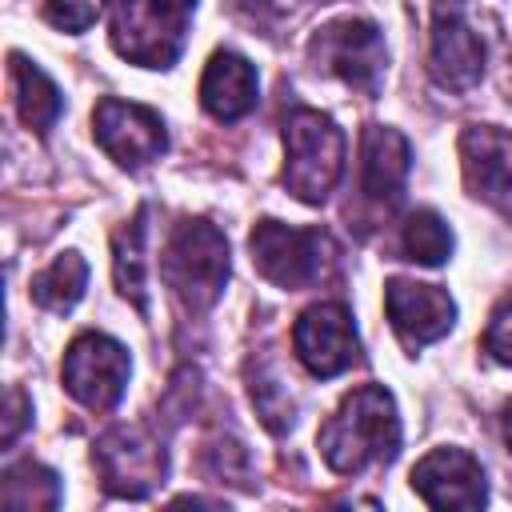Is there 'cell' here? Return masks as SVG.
Here are the masks:
<instances>
[{"instance_id": "obj_23", "label": "cell", "mask_w": 512, "mask_h": 512, "mask_svg": "<svg viewBox=\"0 0 512 512\" xmlns=\"http://www.w3.org/2000/svg\"><path fill=\"white\" fill-rule=\"evenodd\" d=\"M100 8H104V0H48L44 4V16L60 32H84L100 16Z\"/></svg>"}, {"instance_id": "obj_2", "label": "cell", "mask_w": 512, "mask_h": 512, "mask_svg": "<svg viewBox=\"0 0 512 512\" xmlns=\"http://www.w3.org/2000/svg\"><path fill=\"white\" fill-rule=\"evenodd\" d=\"M160 276L188 312H204L220 300L228 280V240L208 220H184L164 244Z\"/></svg>"}, {"instance_id": "obj_18", "label": "cell", "mask_w": 512, "mask_h": 512, "mask_svg": "<svg viewBox=\"0 0 512 512\" xmlns=\"http://www.w3.org/2000/svg\"><path fill=\"white\" fill-rule=\"evenodd\" d=\"M0 504L12 512H36V508H56L60 504V480L52 468L36 460H20L4 472L0 484Z\"/></svg>"}, {"instance_id": "obj_6", "label": "cell", "mask_w": 512, "mask_h": 512, "mask_svg": "<svg viewBox=\"0 0 512 512\" xmlns=\"http://www.w3.org/2000/svg\"><path fill=\"white\" fill-rule=\"evenodd\" d=\"M308 56L316 60L320 72L340 76L348 88H356L364 96L380 92L388 52H384V36L372 20L344 16V20L316 28V36L308 40Z\"/></svg>"}, {"instance_id": "obj_16", "label": "cell", "mask_w": 512, "mask_h": 512, "mask_svg": "<svg viewBox=\"0 0 512 512\" xmlns=\"http://www.w3.org/2000/svg\"><path fill=\"white\" fill-rule=\"evenodd\" d=\"M256 92H260V80H256V68L236 56V52H216L204 68V80H200V104L216 116V120H240L256 108Z\"/></svg>"}, {"instance_id": "obj_27", "label": "cell", "mask_w": 512, "mask_h": 512, "mask_svg": "<svg viewBox=\"0 0 512 512\" xmlns=\"http://www.w3.org/2000/svg\"><path fill=\"white\" fill-rule=\"evenodd\" d=\"M176 4H184V8H192V4H196V0H176Z\"/></svg>"}, {"instance_id": "obj_11", "label": "cell", "mask_w": 512, "mask_h": 512, "mask_svg": "<svg viewBox=\"0 0 512 512\" xmlns=\"http://www.w3.org/2000/svg\"><path fill=\"white\" fill-rule=\"evenodd\" d=\"M96 468L112 496H148L164 480V448L140 428H112L96 444Z\"/></svg>"}, {"instance_id": "obj_21", "label": "cell", "mask_w": 512, "mask_h": 512, "mask_svg": "<svg viewBox=\"0 0 512 512\" xmlns=\"http://www.w3.org/2000/svg\"><path fill=\"white\" fill-rule=\"evenodd\" d=\"M116 284L136 308H144V212L116 232Z\"/></svg>"}, {"instance_id": "obj_24", "label": "cell", "mask_w": 512, "mask_h": 512, "mask_svg": "<svg viewBox=\"0 0 512 512\" xmlns=\"http://www.w3.org/2000/svg\"><path fill=\"white\" fill-rule=\"evenodd\" d=\"M484 352H488L496 364H512V292L496 304V312H492V320H488Z\"/></svg>"}, {"instance_id": "obj_15", "label": "cell", "mask_w": 512, "mask_h": 512, "mask_svg": "<svg viewBox=\"0 0 512 512\" xmlns=\"http://www.w3.org/2000/svg\"><path fill=\"white\" fill-rule=\"evenodd\" d=\"M408 164H412V152H408V140L392 128H364V140H360V192L368 204H380V208H392L404 192V180H408Z\"/></svg>"}, {"instance_id": "obj_14", "label": "cell", "mask_w": 512, "mask_h": 512, "mask_svg": "<svg viewBox=\"0 0 512 512\" xmlns=\"http://www.w3.org/2000/svg\"><path fill=\"white\" fill-rule=\"evenodd\" d=\"M412 488L432 508H480L488 500L484 468L464 448H436L412 468Z\"/></svg>"}, {"instance_id": "obj_22", "label": "cell", "mask_w": 512, "mask_h": 512, "mask_svg": "<svg viewBox=\"0 0 512 512\" xmlns=\"http://www.w3.org/2000/svg\"><path fill=\"white\" fill-rule=\"evenodd\" d=\"M252 400H256V408H260V416H264V424H268L272 432H280V428L292 424V404H288L280 380L256 376V380H252Z\"/></svg>"}, {"instance_id": "obj_5", "label": "cell", "mask_w": 512, "mask_h": 512, "mask_svg": "<svg viewBox=\"0 0 512 512\" xmlns=\"http://www.w3.org/2000/svg\"><path fill=\"white\" fill-rule=\"evenodd\" d=\"M188 8L176 0H120L112 12V48L140 68H168L184 48Z\"/></svg>"}, {"instance_id": "obj_4", "label": "cell", "mask_w": 512, "mask_h": 512, "mask_svg": "<svg viewBox=\"0 0 512 512\" xmlns=\"http://www.w3.org/2000/svg\"><path fill=\"white\" fill-rule=\"evenodd\" d=\"M248 248L256 272L288 292L312 288L332 260V240L320 228H292L280 220H260L248 236Z\"/></svg>"}, {"instance_id": "obj_9", "label": "cell", "mask_w": 512, "mask_h": 512, "mask_svg": "<svg viewBox=\"0 0 512 512\" xmlns=\"http://www.w3.org/2000/svg\"><path fill=\"white\" fill-rule=\"evenodd\" d=\"M292 348H296L300 364L312 376H340V372H348L356 364V356H360L352 312L344 304H336V300L304 308L300 320L292 324Z\"/></svg>"}, {"instance_id": "obj_25", "label": "cell", "mask_w": 512, "mask_h": 512, "mask_svg": "<svg viewBox=\"0 0 512 512\" xmlns=\"http://www.w3.org/2000/svg\"><path fill=\"white\" fill-rule=\"evenodd\" d=\"M24 412H28V400H24V392H20V388H12V392H8V412H4V432H0V440H4V444H12V440H16V432L24 428Z\"/></svg>"}, {"instance_id": "obj_1", "label": "cell", "mask_w": 512, "mask_h": 512, "mask_svg": "<svg viewBox=\"0 0 512 512\" xmlns=\"http://www.w3.org/2000/svg\"><path fill=\"white\" fill-rule=\"evenodd\" d=\"M400 448V416L384 388L364 384L340 400V408L320 428V456L336 472H364L388 464Z\"/></svg>"}, {"instance_id": "obj_3", "label": "cell", "mask_w": 512, "mask_h": 512, "mask_svg": "<svg viewBox=\"0 0 512 512\" xmlns=\"http://www.w3.org/2000/svg\"><path fill=\"white\" fill-rule=\"evenodd\" d=\"M284 156V188L304 204H320L344 172V136L324 112L296 108L284 120Z\"/></svg>"}, {"instance_id": "obj_7", "label": "cell", "mask_w": 512, "mask_h": 512, "mask_svg": "<svg viewBox=\"0 0 512 512\" xmlns=\"http://www.w3.org/2000/svg\"><path fill=\"white\" fill-rule=\"evenodd\" d=\"M128 352L104 332H84L68 344L64 352V388L84 404V408H112L124 396L128 384Z\"/></svg>"}, {"instance_id": "obj_26", "label": "cell", "mask_w": 512, "mask_h": 512, "mask_svg": "<svg viewBox=\"0 0 512 512\" xmlns=\"http://www.w3.org/2000/svg\"><path fill=\"white\" fill-rule=\"evenodd\" d=\"M504 440H508V448H512V400H508V408H504Z\"/></svg>"}, {"instance_id": "obj_17", "label": "cell", "mask_w": 512, "mask_h": 512, "mask_svg": "<svg viewBox=\"0 0 512 512\" xmlns=\"http://www.w3.org/2000/svg\"><path fill=\"white\" fill-rule=\"evenodd\" d=\"M12 80H16V108H20V120L32 128V132H48L60 112H64V100H60V88L24 56H12Z\"/></svg>"}, {"instance_id": "obj_10", "label": "cell", "mask_w": 512, "mask_h": 512, "mask_svg": "<svg viewBox=\"0 0 512 512\" xmlns=\"http://www.w3.org/2000/svg\"><path fill=\"white\" fill-rule=\"evenodd\" d=\"M92 128H96V140L100 148L120 164V168H144L152 164L168 136H164V124L152 108L144 104H128V100H116V96H104L92 112Z\"/></svg>"}, {"instance_id": "obj_8", "label": "cell", "mask_w": 512, "mask_h": 512, "mask_svg": "<svg viewBox=\"0 0 512 512\" xmlns=\"http://www.w3.org/2000/svg\"><path fill=\"white\" fill-rule=\"evenodd\" d=\"M428 68L440 88L468 92L484 72V44L468 20L464 0H436L432 4V52Z\"/></svg>"}, {"instance_id": "obj_19", "label": "cell", "mask_w": 512, "mask_h": 512, "mask_svg": "<svg viewBox=\"0 0 512 512\" xmlns=\"http://www.w3.org/2000/svg\"><path fill=\"white\" fill-rule=\"evenodd\" d=\"M88 284V264L80 252H60L36 280H32V300L48 312H68Z\"/></svg>"}, {"instance_id": "obj_12", "label": "cell", "mask_w": 512, "mask_h": 512, "mask_svg": "<svg viewBox=\"0 0 512 512\" xmlns=\"http://www.w3.org/2000/svg\"><path fill=\"white\" fill-rule=\"evenodd\" d=\"M464 184L476 200L492 204L512 224V132L472 124L460 136Z\"/></svg>"}, {"instance_id": "obj_13", "label": "cell", "mask_w": 512, "mask_h": 512, "mask_svg": "<svg viewBox=\"0 0 512 512\" xmlns=\"http://www.w3.org/2000/svg\"><path fill=\"white\" fill-rule=\"evenodd\" d=\"M384 308H388V320L396 328V336L408 344V348H420V344H432L440 340L452 320H456V304L444 288L436 284H416V280H388L384 288Z\"/></svg>"}, {"instance_id": "obj_20", "label": "cell", "mask_w": 512, "mask_h": 512, "mask_svg": "<svg viewBox=\"0 0 512 512\" xmlns=\"http://www.w3.org/2000/svg\"><path fill=\"white\" fill-rule=\"evenodd\" d=\"M400 248H404V260H416V264H444L448 252H452V232L448 224L432 212V208H416L404 224V236H400Z\"/></svg>"}]
</instances>
